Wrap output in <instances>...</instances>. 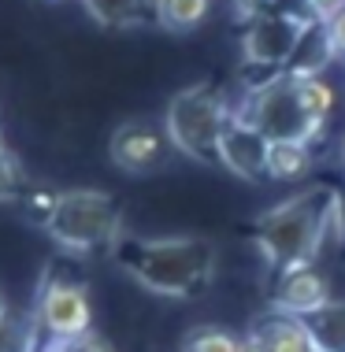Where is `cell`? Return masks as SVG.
Returning a JSON list of instances; mask_svg holds the SVG:
<instances>
[{"label":"cell","mask_w":345,"mask_h":352,"mask_svg":"<svg viewBox=\"0 0 345 352\" xmlns=\"http://www.w3.org/2000/svg\"><path fill=\"white\" fill-rule=\"evenodd\" d=\"M112 256L141 289L156 293V297H178V300L205 297L219 263V249L200 234H178V237L123 234Z\"/></svg>","instance_id":"obj_1"},{"label":"cell","mask_w":345,"mask_h":352,"mask_svg":"<svg viewBox=\"0 0 345 352\" xmlns=\"http://www.w3.org/2000/svg\"><path fill=\"white\" fill-rule=\"evenodd\" d=\"M334 189L327 186H312L304 193H293L279 201L275 208L256 215L253 226V241L260 256L267 260V267L282 271L293 263H315L320 252L327 249L323 234H327V204H331Z\"/></svg>","instance_id":"obj_2"},{"label":"cell","mask_w":345,"mask_h":352,"mask_svg":"<svg viewBox=\"0 0 345 352\" xmlns=\"http://www.w3.org/2000/svg\"><path fill=\"white\" fill-rule=\"evenodd\" d=\"M41 226L67 252H112L123 237V212L104 189H63Z\"/></svg>","instance_id":"obj_3"},{"label":"cell","mask_w":345,"mask_h":352,"mask_svg":"<svg viewBox=\"0 0 345 352\" xmlns=\"http://www.w3.org/2000/svg\"><path fill=\"white\" fill-rule=\"evenodd\" d=\"M230 119H234V104L227 100V93L208 82H197L167 100L164 130L175 152L197 164H219V141Z\"/></svg>","instance_id":"obj_4"},{"label":"cell","mask_w":345,"mask_h":352,"mask_svg":"<svg viewBox=\"0 0 345 352\" xmlns=\"http://www.w3.org/2000/svg\"><path fill=\"white\" fill-rule=\"evenodd\" d=\"M245 122H253L260 134L271 141H297V145H312L323 134L320 126L309 119L301 104V78L293 74H275L271 82L245 89L242 108H234Z\"/></svg>","instance_id":"obj_5"},{"label":"cell","mask_w":345,"mask_h":352,"mask_svg":"<svg viewBox=\"0 0 345 352\" xmlns=\"http://www.w3.org/2000/svg\"><path fill=\"white\" fill-rule=\"evenodd\" d=\"M304 19L282 15V12H264L245 23L242 34V82L245 89L271 82L275 74H286V63L304 34Z\"/></svg>","instance_id":"obj_6"},{"label":"cell","mask_w":345,"mask_h":352,"mask_svg":"<svg viewBox=\"0 0 345 352\" xmlns=\"http://www.w3.org/2000/svg\"><path fill=\"white\" fill-rule=\"evenodd\" d=\"M30 322L49 345L93 334V304L85 285L71 278H45L41 289H37Z\"/></svg>","instance_id":"obj_7"},{"label":"cell","mask_w":345,"mask_h":352,"mask_svg":"<svg viewBox=\"0 0 345 352\" xmlns=\"http://www.w3.org/2000/svg\"><path fill=\"white\" fill-rule=\"evenodd\" d=\"M171 138L164 126L149 119H127L112 130L108 138V156L123 175H152L156 167L167 164L171 156Z\"/></svg>","instance_id":"obj_8"},{"label":"cell","mask_w":345,"mask_h":352,"mask_svg":"<svg viewBox=\"0 0 345 352\" xmlns=\"http://www.w3.org/2000/svg\"><path fill=\"white\" fill-rule=\"evenodd\" d=\"M331 300H334L331 282L315 263H293V267L275 271V285H271V308L275 311L304 319Z\"/></svg>","instance_id":"obj_9"},{"label":"cell","mask_w":345,"mask_h":352,"mask_svg":"<svg viewBox=\"0 0 345 352\" xmlns=\"http://www.w3.org/2000/svg\"><path fill=\"white\" fill-rule=\"evenodd\" d=\"M267 152H271V141L234 111L219 141V167H227L242 182H260L267 178Z\"/></svg>","instance_id":"obj_10"},{"label":"cell","mask_w":345,"mask_h":352,"mask_svg":"<svg viewBox=\"0 0 345 352\" xmlns=\"http://www.w3.org/2000/svg\"><path fill=\"white\" fill-rule=\"evenodd\" d=\"M253 334L260 338L271 352H323L320 345H315V338L309 334L304 319L286 316V311H275V308L253 322Z\"/></svg>","instance_id":"obj_11"},{"label":"cell","mask_w":345,"mask_h":352,"mask_svg":"<svg viewBox=\"0 0 345 352\" xmlns=\"http://www.w3.org/2000/svg\"><path fill=\"white\" fill-rule=\"evenodd\" d=\"M338 60L334 56V45H331V34H327V23H309L297 41V49L286 63V74L293 78H323V71Z\"/></svg>","instance_id":"obj_12"},{"label":"cell","mask_w":345,"mask_h":352,"mask_svg":"<svg viewBox=\"0 0 345 352\" xmlns=\"http://www.w3.org/2000/svg\"><path fill=\"white\" fill-rule=\"evenodd\" d=\"M212 12V0H152V19L171 34H189Z\"/></svg>","instance_id":"obj_13"},{"label":"cell","mask_w":345,"mask_h":352,"mask_svg":"<svg viewBox=\"0 0 345 352\" xmlns=\"http://www.w3.org/2000/svg\"><path fill=\"white\" fill-rule=\"evenodd\" d=\"M93 23L123 30V26H138L141 19H152V0H82Z\"/></svg>","instance_id":"obj_14"},{"label":"cell","mask_w":345,"mask_h":352,"mask_svg":"<svg viewBox=\"0 0 345 352\" xmlns=\"http://www.w3.org/2000/svg\"><path fill=\"white\" fill-rule=\"evenodd\" d=\"M312 170V145L297 141H275L267 152V178L271 182H297Z\"/></svg>","instance_id":"obj_15"},{"label":"cell","mask_w":345,"mask_h":352,"mask_svg":"<svg viewBox=\"0 0 345 352\" xmlns=\"http://www.w3.org/2000/svg\"><path fill=\"white\" fill-rule=\"evenodd\" d=\"M304 327L323 352H345V300H331L320 311L304 316Z\"/></svg>","instance_id":"obj_16"},{"label":"cell","mask_w":345,"mask_h":352,"mask_svg":"<svg viewBox=\"0 0 345 352\" xmlns=\"http://www.w3.org/2000/svg\"><path fill=\"white\" fill-rule=\"evenodd\" d=\"M178 352H242V338H234L223 327H208L205 322V327L186 330Z\"/></svg>","instance_id":"obj_17"},{"label":"cell","mask_w":345,"mask_h":352,"mask_svg":"<svg viewBox=\"0 0 345 352\" xmlns=\"http://www.w3.org/2000/svg\"><path fill=\"white\" fill-rule=\"evenodd\" d=\"M301 104L309 111V119L323 130L334 111V89L323 78H301Z\"/></svg>","instance_id":"obj_18"},{"label":"cell","mask_w":345,"mask_h":352,"mask_svg":"<svg viewBox=\"0 0 345 352\" xmlns=\"http://www.w3.org/2000/svg\"><path fill=\"white\" fill-rule=\"evenodd\" d=\"M23 197V164L15 160L12 148H0V204L4 201H19Z\"/></svg>","instance_id":"obj_19"},{"label":"cell","mask_w":345,"mask_h":352,"mask_svg":"<svg viewBox=\"0 0 345 352\" xmlns=\"http://www.w3.org/2000/svg\"><path fill=\"white\" fill-rule=\"evenodd\" d=\"M49 352H112L108 341H101L97 334H82V338H71V341H56L49 345Z\"/></svg>","instance_id":"obj_20"},{"label":"cell","mask_w":345,"mask_h":352,"mask_svg":"<svg viewBox=\"0 0 345 352\" xmlns=\"http://www.w3.org/2000/svg\"><path fill=\"white\" fill-rule=\"evenodd\" d=\"M271 12H282V15L312 23V0H271Z\"/></svg>","instance_id":"obj_21"},{"label":"cell","mask_w":345,"mask_h":352,"mask_svg":"<svg viewBox=\"0 0 345 352\" xmlns=\"http://www.w3.org/2000/svg\"><path fill=\"white\" fill-rule=\"evenodd\" d=\"M327 34H331V45H334V56L345 60V8H342L338 15L327 19Z\"/></svg>","instance_id":"obj_22"},{"label":"cell","mask_w":345,"mask_h":352,"mask_svg":"<svg viewBox=\"0 0 345 352\" xmlns=\"http://www.w3.org/2000/svg\"><path fill=\"white\" fill-rule=\"evenodd\" d=\"M234 12L249 23V19H256V15L271 12V0H234Z\"/></svg>","instance_id":"obj_23"},{"label":"cell","mask_w":345,"mask_h":352,"mask_svg":"<svg viewBox=\"0 0 345 352\" xmlns=\"http://www.w3.org/2000/svg\"><path fill=\"white\" fill-rule=\"evenodd\" d=\"M242 352H271V349H267V345H264V341H260V338H256V334H253V330H249V334L242 338Z\"/></svg>","instance_id":"obj_24"},{"label":"cell","mask_w":345,"mask_h":352,"mask_svg":"<svg viewBox=\"0 0 345 352\" xmlns=\"http://www.w3.org/2000/svg\"><path fill=\"white\" fill-rule=\"evenodd\" d=\"M8 316H12V311H8V304H4V297H0V322H4Z\"/></svg>","instance_id":"obj_25"},{"label":"cell","mask_w":345,"mask_h":352,"mask_svg":"<svg viewBox=\"0 0 345 352\" xmlns=\"http://www.w3.org/2000/svg\"><path fill=\"white\" fill-rule=\"evenodd\" d=\"M338 156H342V164H345V138H342V145H338Z\"/></svg>","instance_id":"obj_26"},{"label":"cell","mask_w":345,"mask_h":352,"mask_svg":"<svg viewBox=\"0 0 345 352\" xmlns=\"http://www.w3.org/2000/svg\"><path fill=\"white\" fill-rule=\"evenodd\" d=\"M45 4H60V0H45Z\"/></svg>","instance_id":"obj_27"},{"label":"cell","mask_w":345,"mask_h":352,"mask_svg":"<svg viewBox=\"0 0 345 352\" xmlns=\"http://www.w3.org/2000/svg\"><path fill=\"white\" fill-rule=\"evenodd\" d=\"M0 148H4V141H0Z\"/></svg>","instance_id":"obj_28"}]
</instances>
